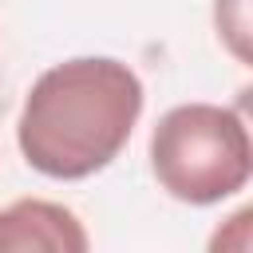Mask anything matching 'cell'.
Masks as SVG:
<instances>
[{
	"label": "cell",
	"mask_w": 253,
	"mask_h": 253,
	"mask_svg": "<svg viewBox=\"0 0 253 253\" xmlns=\"http://www.w3.org/2000/svg\"><path fill=\"white\" fill-rule=\"evenodd\" d=\"M142 115L138 75L107 55L47 67L20 111L16 142L32 170L47 178H91L111 166Z\"/></svg>",
	"instance_id": "obj_1"
},
{
	"label": "cell",
	"mask_w": 253,
	"mask_h": 253,
	"mask_svg": "<svg viewBox=\"0 0 253 253\" xmlns=\"http://www.w3.org/2000/svg\"><path fill=\"white\" fill-rule=\"evenodd\" d=\"M150 166L170 198L213 206L237 194L253 174L249 130L229 107L182 103L158 119L150 134Z\"/></svg>",
	"instance_id": "obj_2"
},
{
	"label": "cell",
	"mask_w": 253,
	"mask_h": 253,
	"mask_svg": "<svg viewBox=\"0 0 253 253\" xmlns=\"http://www.w3.org/2000/svg\"><path fill=\"white\" fill-rule=\"evenodd\" d=\"M0 253H91V245L67 206L20 198L0 210Z\"/></svg>",
	"instance_id": "obj_3"
},
{
	"label": "cell",
	"mask_w": 253,
	"mask_h": 253,
	"mask_svg": "<svg viewBox=\"0 0 253 253\" xmlns=\"http://www.w3.org/2000/svg\"><path fill=\"white\" fill-rule=\"evenodd\" d=\"M249 221H253V210H237L229 221L213 229L206 253H249Z\"/></svg>",
	"instance_id": "obj_4"
},
{
	"label": "cell",
	"mask_w": 253,
	"mask_h": 253,
	"mask_svg": "<svg viewBox=\"0 0 253 253\" xmlns=\"http://www.w3.org/2000/svg\"><path fill=\"white\" fill-rule=\"evenodd\" d=\"M217 32L229 40V47L241 59H249V51H245V32H249V24H245V0H217Z\"/></svg>",
	"instance_id": "obj_5"
}]
</instances>
